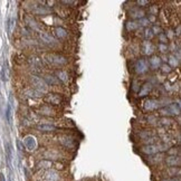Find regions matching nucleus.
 <instances>
[{
	"label": "nucleus",
	"instance_id": "2eb2a0df",
	"mask_svg": "<svg viewBox=\"0 0 181 181\" xmlns=\"http://www.w3.org/2000/svg\"><path fill=\"white\" fill-rule=\"evenodd\" d=\"M37 129L39 131H54L56 130V127L54 125H49V124H40L37 125Z\"/></svg>",
	"mask_w": 181,
	"mask_h": 181
},
{
	"label": "nucleus",
	"instance_id": "dca6fc26",
	"mask_svg": "<svg viewBox=\"0 0 181 181\" xmlns=\"http://www.w3.org/2000/svg\"><path fill=\"white\" fill-rule=\"evenodd\" d=\"M55 34L58 38H65V37H67V32L64 28H56Z\"/></svg>",
	"mask_w": 181,
	"mask_h": 181
},
{
	"label": "nucleus",
	"instance_id": "7ed1b4c3",
	"mask_svg": "<svg viewBox=\"0 0 181 181\" xmlns=\"http://www.w3.org/2000/svg\"><path fill=\"white\" fill-rule=\"evenodd\" d=\"M179 111H180V105L177 104V106H176V104H172V105H169L168 107H165L163 110H161V112L163 114H170V115H176L179 113Z\"/></svg>",
	"mask_w": 181,
	"mask_h": 181
},
{
	"label": "nucleus",
	"instance_id": "6ab92c4d",
	"mask_svg": "<svg viewBox=\"0 0 181 181\" xmlns=\"http://www.w3.org/2000/svg\"><path fill=\"white\" fill-rule=\"evenodd\" d=\"M150 64H151V66L153 68H158L160 66V58L159 57H152L150 59Z\"/></svg>",
	"mask_w": 181,
	"mask_h": 181
},
{
	"label": "nucleus",
	"instance_id": "5701e85b",
	"mask_svg": "<svg viewBox=\"0 0 181 181\" xmlns=\"http://www.w3.org/2000/svg\"><path fill=\"white\" fill-rule=\"evenodd\" d=\"M139 25L135 23V21H130V23H127V25H126V28L127 29H131V30H133V29H135V28H138Z\"/></svg>",
	"mask_w": 181,
	"mask_h": 181
},
{
	"label": "nucleus",
	"instance_id": "20e7f679",
	"mask_svg": "<svg viewBox=\"0 0 181 181\" xmlns=\"http://www.w3.org/2000/svg\"><path fill=\"white\" fill-rule=\"evenodd\" d=\"M39 37H40V39L43 40L44 43H46L47 45H49V46H55V45H56V40L54 39V38H53L51 35L46 34V32H40Z\"/></svg>",
	"mask_w": 181,
	"mask_h": 181
},
{
	"label": "nucleus",
	"instance_id": "9b49d317",
	"mask_svg": "<svg viewBox=\"0 0 181 181\" xmlns=\"http://www.w3.org/2000/svg\"><path fill=\"white\" fill-rule=\"evenodd\" d=\"M5 150H6V159H7V163H8V167L11 165V148H10V144L9 143H6L5 144Z\"/></svg>",
	"mask_w": 181,
	"mask_h": 181
},
{
	"label": "nucleus",
	"instance_id": "39448f33",
	"mask_svg": "<svg viewBox=\"0 0 181 181\" xmlns=\"http://www.w3.org/2000/svg\"><path fill=\"white\" fill-rule=\"evenodd\" d=\"M135 69H137V73H139V74L146 73V72L148 71V65H146V60H144V59H140L138 63H137Z\"/></svg>",
	"mask_w": 181,
	"mask_h": 181
},
{
	"label": "nucleus",
	"instance_id": "423d86ee",
	"mask_svg": "<svg viewBox=\"0 0 181 181\" xmlns=\"http://www.w3.org/2000/svg\"><path fill=\"white\" fill-rule=\"evenodd\" d=\"M25 146L26 148L29 150H34L36 148V141H35V138L34 137H27V138H25Z\"/></svg>",
	"mask_w": 181,
	"mask_h": 181
},
{
	"label": "nucleus",
	"instance_id": "bb28decb",
	"mask_svg": "<svg viewBox=\"0 0 181 181\" xmlns=\"http://www.w3.org/2000/svg\"><path fill=\"white\" fill-rule=\"evenodd\" d=\"M0 180H1V181H5V177H4V176H2V174L0 176Z\"/></svg>",
	"mask_w": 181,
	"mask_h": 181
},
{
	"label": "nucleus",
	"instance_id": "393cba45",
	"mask_svg": "<svg viewBox=\"0 0 181 181\" xmlns=\"http://www.w3.org/2000/svg\"><path fill=\"white\" fill-rule=\"evenodd\" d=\"M163 181H180V178H172V179H168V180H163Z\"/></svg>",
	"mask_w": 181,
	"mask_h": 181
},
{
	"label": "nucleus",
	"instance_id": "aec40b11",
	"mask_svg": "<svg viewBox=\"0 0 181 181\" xmlns=\"http://www.w3.org/2000/svg\"><path fill=\"white\" fill-rule=\"evenodd\" d=\"M6 118H7V122L11 124V106L10 104L7 105V111H6Z\"/></svg>",
	"mask_w": 181,
	"mask_h": 181
},
{
	"label": "nucleus",
	"instance_id": "f257e3e1",
	"mask_svg": "<svg viewBox=\"0 0 181 181\" xmlns=\"http://www.w3.org/2000/svg\"><path fill=\"white\" fill-rule=\"evenodd\" d=\"M46 60L53 66H62L67 63V59L64 56L58 55V54H48L46 56Z\"/></svg>",
	"mask_w": 181,
	"mask_h": 181
},
{
	"label": "nucleus",
	"instance_id": "9d476101",
	"mask_svg": "<svg viewBox=\"0 0 181 181\" xmlns=\"http://www.w3.org/2000/svg\"><path fill=\"white\" fill-rule=\"evenodd\" d=\"M30 64L34 68H37V69H40L43 68V64H41V60H40L39 57H36V56H32L30 58Z\"/></svg>",
	"mask_w": 181,
	"mask_h": 181
},
{
	"label": "nucleus",
	"instance_id": "1a4fd4ad",
	"mask_svg": "<svg viewBox=\"0 0 181 181\" xmlns=\"http://www.w3.org/2000/svg\"><path fill=\"white\" fill-rule=\"evenodd\" d=\"M167 163L169 165H171V167H173V165H179L180 164V158L179 157H176V155H170V157L167 158Z\"/></svg>",
	"mask_w": 181,
	"mask_h": 181
},
{
	"label": "nucleus",
	"instance_id": "0eeeda50",
	"mask_svg": "<svg viewBox=\"0 0 181 181\" xmlns=\"http://www.w3.org/2000/svg\"><path fill=\"white\" fill-rule=\"evenodd\" d=\"M44 81H45V83L47 85H57V84H59L58 78L56 76H54V75H46Z\"/></svg>",
	"mask_w": 181,
	"mask_h": 181
},
{
	"label": "nucleus",
	"instance_id": "4468645a",
	"mask_svg": "<svg viewBox=\"0 0 181 181\" xmlns=\"http://www.w3.org/2000/svg\"><path fill=\"white\" fill-rule=\"evenodd\" d=\"M0 75H1V79H2L4 82H6V81L8 79L9 73H8V67H7V64L6 63H5L4 67L1 68V73H0Z\"/></svg>",
	"mask_w": 181,
	"mask_h": 181
},
{
	"label": "nucleus",
	"instance_id": "a211bd4d",
	"mask_svg": "<svg viewBox=\"0 0 181 181\" xmlns=\"http://www.w3.org/2000/svg\"><path fill=\"white\" fill-rule=\"evenodd\" d=\"M57 75L58 76H56L57 78H58V81H62V82L64 83H66L67 82V74H66V72H63V71H59L58 73H57Z\"/></svg>",
	"mask_w": 181,
	"mask_h": 181
},
{
	"label": "nucleus",
	"instance_id": "412c9836",
	"mask_svg": "<svg viewBox=\"0 0 181 181\" xmlns=\"http://www.w3.org/2000/svg\"><path fill=\"white\" fill-rule=\"evenodd\" d=\"M150 90H151V85H150V84H146V85L143 86V88L140 91V95H141V96L146 95L150 92Z\"/></svg>",
	"mask_w": 181,
	"mask_h": 181
},
{
	"label": "nucleus",
	"instance_id": "b1692460",
	"mask_svg": "<svg viewBox=\"0 0 181 181\" xmlns=\"http://www.w3.org/2000/svg\"><path fill=\"white\" fill-rule=\"evenodd\" d=\"M132 12H135V14H132V17H134V18L142 17V16H143V14H144L143 11H139V10H133Z\"/></svg>",
	"mask_w": 181,
	"mask_h": 181
},
{
	"label": "nucleus",
	"instance_id": "ddd939ff",
	"mask_svg": "<svg viewBox=\"0 0 181 181\" xmlns=\"http://www.w3.org/2000/svg\"><path fill=\"white\" fill-rule=\"evenodd\" d=\"M35 14H38V15H47V14H51V10L45 7H41V6H38L37 8L34 9Z\"/></svg>",
	"mask_w": 181,
	"mask_h": 181
},
{
	"label": "nucleus",
	"instance_id": "6e6552de",
	"mask_svg": "<svg viewBox=\"0 0 181 181\" xmlns=\"http://www.w3.org/2000/svg\"><path fill=\"white\" fill-rule=\"evenodd\" d=\"M159 150L160 149H159L157 146H143L142 151L146 154H154V153H157V152H159Z\"/></svg>",
	"mask_w": 181,
	"mask_h": 181
},
{
	"label": "nucleus",
	"instance_id": "4be33fe9",
	"mask_svg": "<svg viewBox=\"0 0 181 181\" xmlns=\"http://www.w3.org/2000/svg\"><path fill=\"white\" fill-rule=\"evenodd\" d=\"M47 179H48V181H57L58 177H57V174H56L55 172L51 171V172L47 173Z\"/></svg>",
	"mask_w": 181,
	"mask_h": 181
},
{
	"label": "nucleus",
	"instance_id": "f03ea898",
	"mask_svg": "<svg viewBox=\"0 0 181 181\" xmlns=\"http://www.w3.org/2000/svg\"><path fill=\"white\" fill-rule=\"evenodd\" d=\"M30 81H32V85H35V87L38 90V92H46L47 91V84L45 83L44 79H41L40 77L38 76H35V75H32V77H30Z\"/></svg>",
	"mask_w": 181,
	"mask_h": 181
},
{
	"label": "nucleus",
	"instance_id": "a878e982",
	"mask_svg": "<svg viewBox=\"0 0 181 181\" xmlns=\"http://www.w3.org/2000/svg\"><path fill=\"white\" fill-rule=\"evenodd\" d=\"M138 4H148V1H139ZM143 6V5H142Z\"/></svg>",
	"mask_w": 181,
	"mask_h": 181
},
{
	"label": "nucleus",
	"instance_id": "f8f14e48",
	"mask_svg": "<svg viewBox=\"0 0 181 181\" xmlns=\"http://www.w3.org/2000/svg\"><path fill=\"white\" fill-rule=\"evenodd\" d=\"M47 100H48V102H51L53 103V104H59L60 103V97H59L58 95H56V94H49L47 96Z\"/></svg>",
	"mask_w": 181,
	"mask_h": 181
},
{
	"label": "nucleus",
	"instance_id": "f3484780",
	"mask_svg": "<svg viewBox=\"0 0 181 181\" xmlns=\"http://www.w3.org/2000/svg\"><path fill=\"white\" fill-rule=\"evenodd\" d=\"M158 102L157 101H148L146 104V110H154V109H157L158 107Z\"/></svg>",
	"mask_w": 181,
	"mask_h": 181
}]
</instances>
